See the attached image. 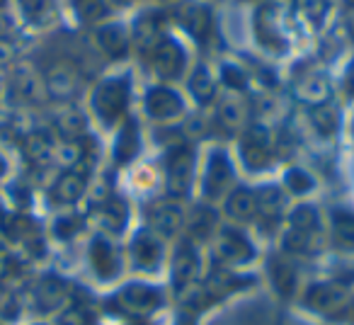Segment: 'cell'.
Here are the masks:
<instances>
[{"label":"cell","mask_w":354,"mask_h":325,"mask_svg":"<svg viewBox=\"0 0 354 325\" xmlns=\"http://www.w3.org/2000/svg\"><path fill=\"white\" fill-rule=\"evenodd\" d=\"M127 104H129V83L122 78L104 80V83L97 85V90L93 95V107L104 124L117 122L127 112Z\"/></svg>","instance_id":"obj_1"},{"label":"cell","mask_w":354,"mask_h":325,"mask_svg":"<svg viewBox=\"0 0 354 325\" xmlns=\"http://www.w3.org/2000/svg\"><path fill=\"white\" fill-rule=\"evenodd\" d=\"M194 178V156L189 148L177 146L175 151H170L165 162V187L170 197H185L192 187Z\"/></svg>","instance_id":"obj_2"},{"label":"cell","mask_w":354,"mask_h":325,"mask_svg":"<svg viewBox=\"0 0 354 325\" xmlns=\"http://www.w3.org/2000/svg\"><path fill=\"white\" fill-rule=\"evenodd\" d=\"M162 296L160 291H156L153 286L146 284H129L114 296L112 304L117 306L122 313L133 315V318H141V315H148L151 310H156L160 306Z\"/></svg>","instance_id":"obj_3"},{"label":"cell","mask_w":354,"mask_h":325,"mask_svg":"<svg viewBox=\"0 0 354 325\" xmlns=\"http://www.w3.org/2000/svg\"><path fill=\"white\" fill-rule=\"evenodd\" d=\"M306 306H310L313 310L325 315H337L342 310H347L349 296L342 286L337 284H318L310 286L308 294H306Z\"/></svg>","instance_id":"obj_4"},{"label":"cell","mask_w":354,"mask_h":325,"mask_svg":"<svg viewBox=\"0 0 354 325\" xmlns=\"http://www.w3.org/2000/svg\"><path fill=\"white\" fill-rule=\"evenodd\" d=\"M272 138H270V131L265 127H252L250 131L245 133L243 138V160H245L248 168L252 170H260V168H267L272 160Z\"/></svg>","instance_id":"obj_5"},{"label":"cell","mask_w":354,"mask_h":325,"mask_svg":"<svg viewBox=\"0 0 354 325\" xmlns=\"http://www.w3.org/2000/svg\"><path fill=\"white\" fill-rule=\"evenodd\" d=\"M197 272H199V255L194 250L192 238H185L180 243V248H177L175 257H172V284L180 291L187 289L194 281V277H197Z\"/></svg>","instance_id":"obj_6"},{"label":"cell","mask_w":354,"mask_h":325,"mask_svg":"<svg viewBox=\"0 0 354 325\" xmlns=\"http://www.w3.org/2000/svg\"><path fill=\"white\" fill-rule=\"evenodd\" d=\"M216 252L223 262H231V265H245L248 260H252V245L245 241L243 233L233 231V228H223L218 233Z\"/></svg>","instance_id":"obj_7"},{"label":"cell","mask_w":354,"mask_h":325,"mask_svg":"<svg viewBox=\"0 0 354 325\" xmlns=\"http://www.w3.org/2000/svg\"><path fill=\"white\" fill-rule=\"evenodd\" d=\"M185 66V51L172 39H160L153 51V68L160 78H175Z\"/></svg>","instance_id":"obj_8"},{"label":"cell","mask_w":354,"mask_h":325,"mask_svg":"<svg viewBox=\"0 0 354 325\" xmlns=\"http://www.w3.org/2000/svg\"><path fill=\"white\" fill-rule=\"evenodd\" d=\"M44 88L51 98L71 100L75 93H78V73H75L73 66H68V64L51 66L49 73H46Z\"/></svg>","instance_id":"obj_9"},{"label":"cell","mask_w":354,"mask_h":325,"mask_svg":"<svg viewBox=\"0 0 354 325\" xmlns=\"http://www.w3.org/2000/svg\"><path fill=\"white\" fill-rule=\"evenodd\" d=\"M131 257H133V265L138 270H148L153 272L158 267L162 257V245L158 241V236L153 231H141L136 238H133V245H131Z\"/></svg>","instance_id":"obj_10"},{"label":"cell","mask_w":354,"mask_h":325,"mask_svg":"<svg viewBox=\"0 0 354 325\" xmlns=\"http://www.w3.org/2000/svg\"><path fill=\"white\" fill-rule=\"evenodd\" d=\"M231 178H233V168H231V162H228V158L218 151L212 153L207 173H204V194H207V197H218V194L228 187Z\"/></svg>","instance_id":"obj_11"},{"label":"cell","mask_w":354,"mask_h":325,"mask_svg":"<svg viewBox=\"0 0 354 325\" xmlns=\"http://www.w3.org/2000/svg\"><path fill=\"white\" fill-rule=\"evenodd\" d=\"M146 109L153 119H175L183 114V100L170 88H153L146 98Z\"/></svg>","instance_id":"obj_12"},{"label":"cell","mask_w":354,"mask_h":325,"mask_svg":"<svg viewBox=\"0 0 354 325\" xmlns=\"http://www.w3.org/2000/svg\"><path fill=\"white\" fill-rule=\"evenodd\" d=\"M148 223H151V231L156 236L170 238L183 226V212L175 204H156L148 212Z\"/></svg>","instance_id":"obj_13"},{"label":"cell","mask_w":354,"mask_h":325,"mask_svg":"<svg viewBox=\"0 0 354 325\" xmlns=\"http://www.w3.org/2000/svg\"><path fill=\"white\" fill-rule=\"evenodd\" d=\"M90 262H93L95 272L102 279H112L119 272V255L112 243L104 241V238H95L93 241V245H90Z\"/></svg>","instance_id":"obj_14"},{"label":"cell","mask_w":354,"mask_h":325,"mask_svg":"<svg viewBox=\"0 0 354 325\" xmlns=\"http://www.w3.org/2000/svg\"><path fill=\"white\" fill-rule=\"evenodd\" d=\"M294 93L299 100H304V102H308L315 107V104H323L325 100L330 98V83L325 75L308 73V75H304V78H299Z\"/></svg>","instance_id":"obj_15"},{"label":"cell","mask_w":354,"mask_h":325,"mask_svg":"<svg viewBox=\"0 0 354 325\" xmlns=\"http://www.w3.org/2000/svg\"><path fill=\"white\" fill-rule=\"evenodd\" d=\"M66 296H68V286L61 279H56V277H44L39 281V286L35 289V301L41 310L59 308L66 301Z\"/></svg>","instance_id":"obj_16"},{"label":"cell","mask_w":354,"mask_h":325,"mask_svg":"<svg viewBox=\"0 0 354 325\" xmlns=\"http://www.w3.org/2000/svg\"><path fill=\"white\" fill-rule=\"evenodd\" d=\"M97 44H100V49H102L107 56H112V59H119V56L127 54L129 37H127V32H124V27L104 25V27H100V30H97Z\"/></svg>","instance_id":"obj_17"},{"label":"cell","mask_w":354,"mask_h":325,"mask_svg":"<svg viewBox=\"0 0 354 325\" xmlns=\"http://www.w3.org/2000/svg\"><path fill=\"white\" fill-rule=\"evenodd\" d=\"M177 15H180V22L185 25V30L194 37H204L209 32V25H212L209 10L197 6V3H185V6L177 10Z\"/></svg>","instance_id":"obj_18"},{"label":"cell","mask_w":354,"mask_h":325,"mask_svg":"<svg viewBox=\"0 0 354 325\" xmlns=\"http://www.w3.org/2000/svg\"><path fill=\"white\" fill-rule=\"evenodd\" d=\"M85 192V178L75 170H68L64 173L54 185V199L59 204H73L83 197Z\"/></svg>","instance_id":"obj_19"},{"label":"cell","mask_w":354,"mask_h":325,"mask_svg":"<svg viewBox=\"0 0 354 325\" xmlns=\"http://www.w3.org/2000/svg\"><path fill=\"white\" fill-rule=\"evenodd\" d=\"M284 250L294 252V255H313L320 248L318 231H299V228H289L284 233Z\"/></svg>","instance_id":"obj_20"},{"label":"cell","mask_w":354,"mask_h":325,"mask_svg":"<svg viewBox=\"0 0 354 325\" xmlns=\"http://www.w3.org/2000/svg\"><path fill=\"white\" fill-rule=\"evenodd\" d=\"M226 212L236 221H250L257 216V199L250 189H236V192L228 197Z\"/></svg>","instance_id":"obj_21"},{"label":"cell","mask_w":354,"mask_h":325,"mask_svg":"<svg viewBox=\"0 0 354 325\" xmlns=\"http://www.w3.org/2000/svg\"><path fill=\"white\" fill-rule=\"evenodd\" d=\"M270 275H272V284H274V289L281 296H291L296 291L299 275H296L294 265L289 260H274L270 265Z\"/></svg>","instance_id":"obj_22"},{"label":"cell","mask_w":354,"mask_h":325,"mask_svg":"<svg viewBox=\"0 0 354 325\" xmlns=\"http://www.w3.org/2000/svg\"><path fill=\"white\" fill-rule=\"evenodd\" d=\"M189 93L194 95L197 102H212L216 95V80H214L212 71L207 66H197L189 78Z\"/></svg>","instance_id":"obj_23"},{"label":"cell","mask_w":354,"mask_h":325,"mask_svg":"<svg viewBox=\"0 0 354 325\" xmlns=\"http://www.w3.org/2000/svg\"><path fill=\"white\" fill-rule=\"evenodd\" d=\"M138 153V129L136 122H127L119 131L117 143H114V158L117 162H129Z\"/></svg>","instance_id":"obj_24"},{"label":"cell","mask_w":354,"mask_h":325,"mask_svg":"<svg viewBox=\"0 0 354 325\" xmlns=\"http://www.w3.org/2000/svg\"><path fill=\"white\" fill-rule=\"evenodd\" d=\"M333 236L335 243L344 250H354V214L349 212H333Z\"/></svg>","instance_id":"obj_25"},{"label":"cell","mask_w":354,"mask_h":325,"mask_svg":"<svg viewBox=\"0 0 354 325\" xmlns=\"http://www.w3.org/2000/svg\"><path fill=\"white\" fill-rule=\"evenodd\" d=\"M20 8L32 25H49L56 17L54 0H20Z\"/></svg>","instance_id":"obj_26"},{"label":"cell","mask_w":354,"mask_h":325,"mask_svg":"<svg viewBox=\"0 0 354 325\" xmlns=\"http://www.w3.org/2000/svg\"><path fill=\"white\" fill-rule=\"evenodd\" d=\"M255 199H257V214H262V216H267V219H277L286 204L279 187H262L260 192L255 194Z\"/></svg>","instance_id":"obj_27"},{"label":"cell","mask_w":354,"mask_h":325,"mask_svg":"<svg viewBox=\"0 0 354 325\" xmlns=\"http://www.w3.org/2000/svg\"><path fill=\"white\" fill-rule=\"evenodd\" d=\"M310 122H313V127L318 129L323 136H333L339 127V114L333 104L323 102V104H315V107L310 109Z\"/></svg>","instance_id":"obj_28"},{"label":"cell","mask_w":354,"mask_h":325,"mask_svg":"<svg viewBox=\"0 0 354 325\" xmlns=\"http://www.w3.org/2000/svg\"><path fill=\"white\" fill-rule=\"evenodd\" d=\"M15 90L25 102H39L41 93L46 88H41V83L37 80V75L30 68H20L15 73Z\"/></svg>","instance_id":"obj_29"},{"label":"cell","mask_w":354,"mask_h":325,"mask_svg":"<svg viewBox=\"0 0 354 325\" xmlns=\"http://www.w3.org/2000/svg\"><path fill=\"white\" fill-rule=\"evenodd\" d=\"M257 39L265 46H270V49H284V39H281L277 20H272L270 10L262 12L260 20H257Z\"/></svg>","instance_id":"obj_30"},{"label":"cell","mask_w":354,"mask_h":325,"mask_svg":"<svg viewBox=\"0 0 354 325\" xmlns=\"http://www.w3.org/2000/svg\"><path fill=\"white\" fill-rule=\"evenodd\" d=\"M245 119V107H243L241 100L236 98H226L221 104H218V122L228 129V131H236L238 127Z\"/></svg>","instance_id":"obj_31"},{"label":"cell","mask_w":354,"mask_h":325,"mask_svg":"<svg viewBox=\"0 0 354 325\" xmlns=\"http://www.w3.org/2000/svg\"><path fill=\"white\" fill-rule=\"evenodd\" d=\"M100 223L107 231H119L127 223V204L122 199H109L102 209H100Z\"/></svg>","instance_id":"obj_32"},{"label":"cell","mask_w":354,"mask_h":325,"mask_svg":"<svg viewBox=\"0 0 354 325\" xmlns=\"http://www.w3.org/2000/svg\"><path fill=\"white\" fill-rule=\"evenodd\" d=\"M216 223H218V216H216V212L214 209H209V207H197L192 212V216H189V233L192 236H209V233L216 228Z\"/></svg>","instance_id":"obj_33"},{"label":"cell","mask_w":354,"mask_h":325,"mask_svg":"<svg viewBox=\"0 0 354 325\" xmlns=\"http://www.w3.org/2000/svg\"><path fill=\"white\" fill-rule=\"evenodd\" d=\"M56 129H59L61 136H66L68 141H75L78 136H83L85 119L80 117L75 109H68V112H61L59 114V119H56Z\"/></svg>","instance_id":"obj_34"},{"label":"cell","mask_w":354,"mask_h":325,"mask_svg":"<svg viewBox=\"0 0 354 325\" xmlns=\"http://www.w3.org/2000/svg\"><path fill=\"white\" fill-rule=\"evenodd\" d=\"M75 15L83 22H100L107 15V3L104 0H71Z\"/></svg>","instance_id":"obj_35"},{"label":"cell","mask_w":354,"mask_h":325,"mask_svg":"<svg viewBox=\"0 0 354 325\" xmlns=\"http://www.w3.org/2000/svg\"><path fill=\"white\" fill-rule=\"evenodd\" d=\"M25 153L30 160L46 162L51 158V153H54V146H51V141L44 136V133H32V136L25 141Z\"/></svg>","instance_id":"obj_36"},{"label":"cell","mask_w":354,"mask_h":325,"mask_svg":"<svg viewBox=\"0 0 354 325\" xmlns=\"http://www.w3.org/2000/svg\"><path fill=\"white\" fill-rule=\"evenodd\" d=\"M289 223L291 228H299V231H318V212L313 207H299L291 212Z\"/></svg>","instance_id":"obj_37"},{"label":"cell","mask_w":354,"mask_h":325,"mask_svg":"<svg viewBox=\"0 0 354 325\" xmlns=\"http://www.w3.org/2000/svg\"><path fill=\"white\" fill-rule=\"evenodd\" d=\"M158 35H160V25H158L156 15H143L138 17L136 22V39L138 44H153V41L158 39Z\"/></svg>","instance_id":"obj_38"},{"label":"cell","mask_w":354,"mask_h":325,"mask_svg":"<svg viewBox=\"0 0 354 325\" xmlns=\"http://www.w3.org/2000/svg\"><path fill=\"white\" fill-rule=\"evenodd\" d=\"M299 8L310 22H323L328 12V0H299Z\"/></svg>","instance_id":"obj_39"},{"label":"cell","mask_w":354,"mask_h":325,"mask_svg":"<svg viewBox=\"0 0 354 325\" xmlns=\"http://www.w3.org/2000/svg\"><path fill=\"white\" fill-rule=\"evenodd\" d=\"M286 187H289L291 192L304 194L313 187V180H310L304 170H289V173H286Z\"/></svg>","instance_id":"obj_40"},{"label":"cell","mask_w":354,"mask_h":325,"mask_svg":"<svg viewBox=\"0 0 354 325\" xmlns=\"http://www.w3.org/2000/svg\"><path fill=\"white\" fill-rule=\"evenodd\" d=\"M221 78H223V83H226L228 88H233V90L245 88V75H243V71H241V68H236V66H231V64L223 66Z\"/></svg>","instance_id":"obj_41"},{"label":"cell","mask_w":354,"mask_h":325,"mask_svg":"<svg viewBox=\"0 0 354 325\" xmlns=\"http://www.w3.org/2000/svg\"><path fill=\"white\" fill-rule=\"evenodd\" d=\"M56 325H90V318L83 308H66Z\"/></svg>","instance_id":"obj_42"},{"label":"cell","mask_w":354,"mask_h":325,"mask_svg":"<svg viewBox=\"0 0 354 325\" xmlns=\"http://www.w3.org/2000/svg\"><path fill=\"white\" fill-rule=\"evenodd\" d=\"M80 228V219L78 216H61L59 221L54 223V231L59 238H71L75 231Z\"/></svg>","instance_id":"obj_43"},{"label":"cell","mask_w":354,"mask_h":325,"mask_svg":"<svg viewBox=\"0 0 354 325\" xmlns=\"http://www.w3.org/2000/svg\"><path fill=\"white\" fill-rule=\"evenodd\" d=\"M12 35H15V25H12V20L8 15H0V41L12 39Z\"/></svg>","instance_id":"obj_44"},{"label":"cell","mask_w":354,"mask_h":325,"mask_svg":"<svg viewBox=\"0 0 354 325\" xmlns=\"http://www.w3.org/2000/svg\"><path fill=\"white\" fill-rule=\"evenodd\" d=\"M10 272V260H8V255L6 252H0V279Z\"/></svg>","instance_id":"obj_45"},{"label":"cell","mask_w":354,"mask_h":325,"mask_svg":"<svg viewBox=\"0 0 354 325\" xmlns=\"http://www.w3.org/2000/svg\"><path fill=\"white\" fill-rule=\"evenodd\" d=\"M10 59V49H8L6 44H0V64H3V61H8Z\"/></svg>","instance_id":"obj_46"},{"label":"cell","mask_w":354,"mask_h":325,"mask_svg":"<svg viewBox=\"0 0 354 325\" xmlns=\"http://www.w3.org/2000/svg\"><path fill=\"white\" fill-rule=\"evenodd\" d=\"M6 173V160H3V156H0V175Z\"/></svg>","instance_id":"obj_47"},{"label":"cell","mask_w":354,"mask_h":325,"mask_svg":"<svg viewBox=\"0 0 354 325\" xmlns=\"http://www.w3.org/2000/svg\"><path fill=\"white\" fill-rule=\"evenodd\" d=\"M349 32H352V37H354V17L349 20Z\"/></svg>","instance_id":"obj_48"},{"label":"cell","mask_w":354,"mask_h":325,"mask_svg":"<svg viewBox=\"0 0 354 325\" xmlns=\"http://www.w3.org/2000/svg\"><path fill=\"white\" fill-rule=\"evenodd\" d=\"M3 6H6V0H0V8H3Z\"/></svg>","instance_id":"obj_49"},{"label":"cell","mask_w":354,"mask_h":325,"mask_svg":"<svg viewBox=\"0 0 354 325\" xmlns=\"http://www.w3.org/2000/svg\"><path fill=\"white\" fill-rule=\"evenodd\" d=\"M347 3H349V6H354V0H347Z\"/></svg>","instance_id":"obj_50"},{"label":"cell","mask_w":354,"mask_h":325,"mask_svg":"<svg viewBox=\"0 0 354 325\" xmlns=\"http://www.w3.org/2000/svg\"><path fill=\"white\" fill-rule=\"evenodd\" d=\"M133 325H143V323H133Z\"/></svg>","instance_id":"obj_51"}]
</instances>
